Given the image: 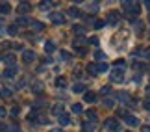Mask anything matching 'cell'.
Listing matches in <instances>:
<instances>
[{"label": "cell", "instance_id": "6da1fadb", "mask_svg": "<svg viewBox=\"0 0 150 132\" xmlns=\"http://www.w3.org/2000/svg\"><path fill=\"white\" fill-rule=\"evenodd\" d=\"M122 9L126 11V15L130 17V19H134L141 13V6L137 2H122Z\"/></svg>", "mask_w": 150, "mask_h": 132}, {"label": "cell", "instance_id": "7a4b0ae2", "mask_svg": "<svg viewBox=\"0 0 150 132\" xmlns=\"http://www.w3.org/2000/svg\"><path fill=\"white\" fill-rule=\"evenodd\" d=\"M109 78H111V82H122L124 80V69H117L115 67L113 71H111V74H109Z\"/></svg>", "mask_w": 150, "mask_h": 132}, {"label": "cell", "instance_id": "3957f363", "mask_svg": "<svg viewBox=\"0 0 150 132\" xmlns=\"http://www.w3.org/2000/svg\"><path fill=\"white\" fill-rule=\"evenodd\" d=\"M106 128L111 130V132H119L120 130V123L117 121V119H108V121H106Z\"/></svg>", "mask_w": 150, "mask_h": 132}, {"label": "cell", "instance_id": "277c9868", "mask_svg": "<svg viewBox=\"0 0 150 132\" xmlns=\"http://www.w3.org/2000/svg\"><path fill=\"white\" fill-rule=\"evenodd\" d=\"M33 60H35V52H33V50H24V52H22V61H24V64H32Z\"/></svg>", "mask_w": 150, "mask_h": 132}, {"label": "cell", "instance_id": "5b68a950", "mask_svg": "<svg viewBox=\"0 0 150 132\" xmlns=\"http://www.w3.org/2000/svg\"><path fill=\"white\" fill-rule=\"evenodd\" d=\"M50 17H52V22H54V24H65V15L63 13H57L56 11V13H52Z\"/></svg>", "mask_w": 150, "mask_h": 132}, {"label": "cell", "instance_id": "8992f818", "mask_svg": "<svg viewBox=\"0 0 150 132\" xmlns=\"http://www.w3.org/2000/svg\"><path fill=\"white\" fill-rule=\"evenodd\" d=\"M30 11H32V4H28V2L19 4V15H26V13H30Z\"/></svg>", "mask_w": 150, "mask_h": 132}, {"label": "cell", "instance_id": "52a82bcc", "mask_svg": "<svg viewBox=\"0 0 150 132\" xmlns=\"http://www.w3.org/2000/svg\"><path fill=\"white\" fill-rule=\"evenodd\" d=\"M120 19V13L119 11H109V15H108V22H111V24H117Z\"/></svg>", "mask_w": 150, "mask_h": 132}, {"label": "cell", "instance_id": "ba28073f", "mask_svg": "<svg viewBox=\"0 0 150 132\" xmlns=\"http://www.w3.org/2000/svg\"><path fill=\"white\" fill-rule=\"evenodd\" d=\"M57 121H59V125H63V127H67V125H71V116L69 113H61L59 117H57Z\"/></svg>", "mask_w": 150, "mask_h": 132}, {"label": "cell", "instance_id": "9c48e42d", "mask_svg": "<svg viewBox=\"0 0 150 132\" xmlns=\"http://www.w3.org/2000/svg\"><path fill=\"white\" fill-rule=\"evenodd\" d=\"M124 121H126V125H130V127H137V125H139V119L135 116H130V113L124 117Z\"/></svg>", "mask_w": 150, "mask_h": 132}, {"label": "cell", "instance_id": "30bf717a", "mask_svg": "<svg viewBox=\"0 0 150 132\" xmlns=\"http://www.w3.org/2000/svg\"><path fill=\"white\" fill-rule=\"evenodd\" d=\"M4 61H6V65H8V67H15L17 58H15V54H6L4 56Z\"/></svg>", "mask_w": 150, "mask_h": 132}, {"label": "cell", "instance_id": "8fae6325", "mask_svg": "<svg viewBox=\"0 0 150 132\" xmlns=\"http://www.w3.org/2000/svg\"><path fill=\"white\" fill-rule=\"evenodd\" d=\"M15 74H17V67H8V69L4 71L2 76H4V78H15Z\"/></svg>", "mask_w": 150, "mask_h": 132}, {"label": "cell", "instance_id": "7c38bea8", "mask_svg": "<svg viewBox=\"0 0 150 132\" xmlns=\"http://www.w3.org/2000/svg\"><path fill=\"white\" fill-rule=\"evenodd\" d=\"M43 88H45V86H43V82H39V80H37V82H33V86H32L33 93H37V95L43 93Z\"/></svg>", "mask_w": 150, "mask_h": 132}, {"label": "cell", "instance_id": "4fadbf2b", "mask_svg": "<svg viewBox=\"0 0 150 132\" xmlns=\"http://www.w3.org/2000/svg\"><path fill=\"white\" fill-rule=\"evenodd\" d=\"M87 73H89V76H96V74H98V67H96V64H89L87 65Z\"/></svg>", "mask_w": 150, "mask_h": 132}, {"label": "cell", "instance_id": "5bb4252c", "mask_svg": "<svg viewBox=\"0 0 150 132\" xmlns=\"http://www.w3.org/2000/svg\"><path fill=\"white\" fill-rule=\"evenodd\" d=\"M82 130H83V132H95V123L85 121V123L82 125Z\"/></svg>", "mask_w": 150, "mask_h": 132}, {"label": "cell", "instance_id": "9a60e30c", "mask_svg": "<svg viewBox=\"0 0 150 132\" xmlns=\"http://www.w3.org/2000/svg\"><path fill=\"white\" fill-rule=\"evenodd\" d=\"M83 101H85V102H95V101H96V93H93V91H87V93L83 95Z\"/></svg>", "mask_w": 150, "mask_h": 132}, {"label": "cell", "instance_id": "2e32d148", "mask_svg": "<svg viewBox=\"0 0 150 132\" xmlns=\"http://www.w3.org/2000/svg\"><path fill=\"white\" fill-rule=\"evenodd\" d=\"M117 99L120 102H130V95L126 93V91H120V93H117Z\"/></svg>", "mask_w": 150, "mask_h": 132}, {"label": "cell", "instance_id": "e0dca14e", "mask_svg": "<svg viewBox=\"0 0 150 132\" xmlns=\"http://www.w3.org/2000/svg\"><path fill=\"white\" fill-rule=\"evenodd\" d=\"M67 13L71 15V17H80V15H82V11H80V9L76 8V6H72V8H69Z\"/></svg>", "mask_w": 150, "mask_h": 132}, {"label": "cell", "instance_id": "ac0fdd59", "mask_svg": "<svg viewBox=\"0 0 150 132\" xmlns=\"http://www.w3.org/2000/svg\"><path fill=\"white\" fill-rule=\"evenodd\" d=\"M54 50H56V47H54V43H52V41H47V43H45V52H47V54H52Z\"/></svg>", "mask_w": 150, "mask_h": 132}, {"label": "cell", "instance_id": "d6986e66", "mask_svg": "<svg viewBox=\"0 0 150 132\" xmlns=\"http://www.w3.org/2000/svg\"><path fill=\"white\" fill-rule=\"evenodd\" d=\"M9 11H11V6H9L8 2H6V4H0V13H4V15H8V13H9Z\"/></svg>", "mask_w": 150, "mask_h": 132}, {"label": "cell", "instance_id": "ffe728a7", "mask_svg": "<svg viewBox=\"0 0 150 132\" xmlns=\"http://www.w3.org/2000/svg\"><path fill=\"white\" fill-rule=\"evenodd\" d=\"M8 34H9V36H17V34H19V28H17V24H9V26H8Z\"/></svg>", "mask_w": 150, "mask_h": 132}, {"label": "cell", "instance_id": "44dd1931", "mask_svg": "<svg viewBox=\"0 0 150 132\" xmlns=\"http://www.w3.org/2000/svg\"><path fill=\"white\" fill-rule=\"evenodd\" d=\"M17 24H22V26H26V24H30V19H28V17H24V15H21L19 19H17Z\"/></svg>", "mask_w": 150, "mask_h": 132}, {"label": "cell", "instance_id": "7402d4cb", "mask_svg": "<svg viewBox=\"0 0 150 132\" xmlns=\"http://www.w3.org/2000/svg\"><path fill=\"white\" fill-rule=\"evenodd\" d=\"M72 91H74V93H83V91H85V86L83 84H74Z\"/></svg>", "mask_w": 150, "mask_h": 132}, {"label": "cell", "instance_id": "603a6c76", "mask_svg": "<svg viewBox=\"0 0 150 132\" xmlns=\"http://www.w3.org/2000/svg\"><path fill=\"white\" fill-rule=\"evenodd\" d=\"M96 67H98V73H106L108 71V64H106V61H98Z\"/></svg>", "mask_w": 150, "mask_h": 132}, {"label": "cell", "instance_id": "cb8c5ba5", "mask_svg": "<svg viewBox=\"0 0 150 132\" xmlns=\"http://www.w3.org/2000/svg\"><path fill=\"white\" fill-rule=\"evenodd\" d=\"M87 117L91 119V123H95L96 119H98V116H96V112H95V110H87Z\"/></svg>", "mask_w": 150, "mask_h": 132}, {"label": "cell", "instance_id": "d4e9b609", "mask_svg": "<svg viewBox=\"0 0 150 132\" xmlns=\"http://www.w3.org/2000/svg\"><path fill=\"white\" fill-rule=\"evenodd\" d=\"M32 26H33V30H45V24H43V22H39V21L32 22Z\"/></svg>", "mask_w": 150, "mask_h": 132}, {"label": "cell", "instance_id": "484cf974", "mask_svg": "<svg viewBox=\"0 0 150 132\" xmlns=\"http://www.w3.org/2000/svg\"><path fill=\"white\" fill-rule=\"evenodd\" d=\"M56 86H57V88H65V86H67V80L59 76V78H57V80H56Z\"/></svg>", "mask_w": 150, "mask_h": 132}, {"label": "cell", "instance_id": "4316f807", "mask_svg": "<svg viewBox=\"0 0 150 132\" xmlns=\"http://www.w3.org/2000/svg\"><path fill=\"white\" fill-rule=\"evenodd\" d=\"M6 132H21V127H17V125H9V127H6Z\"/></svg>", "mask_w": 150, "mask_h": 132}, {"label": "cell", "instance_id": "83f0119b", "mask_svg": "<svg viewBox=\"0 0 150 132\" xmlns=\"http://www.w3.org/2000/svg\"><path fill=\"white\" fill-rule=\"evenodd\" d=\"M52 113H54V116H57V117H59L61 113H63V108H61V106H54V108H52Z\"/></svg>", "mask_w": 150, "mask_h": 132}, {"label": "cell", "instance_id": "f1b7e54d", "mask_svg": "<svg viewBox=\"0 0 150 132\" xmlns=\"http://www.w3.org/2000/svg\"><path fill=\"white\" fill-rule=\"evenodd\" d=\"M95 60H98V61L100 60H106V54H104L102 50H96V52H95Z\"/></svg>", "mask_w": 150, "mask_h": 132}, {"label": "cell", "instance_id": "f546056e", "mask_svg": "<svg viewBox=\"0 0 150 132\" xmlns=\"http://www.w3.org/2000/svg\"><path fill=\"white\" fill-rule=\"evenodd\" d=\"M61 58H63V60H67V61H71V60H72V56H71V52H67V50H61Z\"/></svg>", "mask_w": 150, "mask_h": 132}, {"label": "cell", "instance_id": "4dcf8cb0", "mask_svg": "<svg viewBox=\"0 0 150 132\" xmlns=\"http://www.w3.org/2000/svg\"><path fill=\"white\" fill-rule=\"evenodd\" d=\"M72 30H74V32H76V34H78V36H82V34L85 32V28H83V26H80V24H76V26H74V28H72Z\"/></svg>", "mask_w": 150, "mask_h": 132}, {"label": "cell", "instance_id": "1f68e13d", "mask_svg": "<svg viewBox=\"0 0 150 132\" xmlns=\"http://www.w3.org/2000/svg\"><path fill=\"white\" fill-rule=\"evenodd\" d=\"M0 97H6V99H8V97H11V89H8V88L2 89V91H0Z\"/></svg>", "mask_w": 150, "mask_h": 132}, {"label": "cell", "instance_id": "d6a6232c", "mask_svg": "<svg viewBox=\"0 0 150 132\" xmlns=\"http://www.w3.org/2000/svg\"><path fill=\"white\" fill-rule=\"evenodd\" d=\"M82 110H83L82 104H72V112L74 113H82Z\"/></svg>", "mask_w": 150, "mask_h": 132}, {"label": "cell", "instance_id": "836d02e7", "mask_svg": "<svg viewBox=\"0 0 150 132\" xmlns=\"http://www.w3.org/2000/svg\"><path fill=\"white\" fill-rule=\"evenodd\" d=\"M100 93L102 95H109V93H111V88H109V86H104V88L100 89Z\"/></svg>", "mask_w": 150, "mask_h": 132}, {"label": "cell", "instance_id": "e575fe53", "mask_svg": "<svg viewBox=\"0 0 150 132\" xmlns=\"http://www.w3.org/2000/svg\"><path fill=\"white\" fill-rule=\"evenodd\" d=\"M104 106L111 108V106H113V99H104Z\"/></svg>", "mask_w": 150, "mask_h": 132}, {"label": "cell", "instance_id": "d590c367", "mask_svg": "<svg viewBox=\"0 0 150 132\" xmlns=\"http://www.w3.org/2000/svg\"><path fill=\"white\" fill-rule=\"evenodd\" d=\"M141 54L145 56V58H148V60H150V47H148V49H145V50H141Z\"/></svg>", "mask_w": 150, "mask_h": 132}, {"label": "cell", "instance_id": "8d00e7d4", "mask_svg": "<svg viewBox=\"0 0 150 132\" xmlns=\"http://www.w3.org/2000/svg\"><path fill=\"white\" fill-rule=\"evenodd\" d=\"M117 116H119V117H126L128 113H126V110H117Z\"/></svg>", "mask_w": 150, "mask_h": 132}, {"label": "cell", "instance_id": "74e56055", "mask_svg": "<svg viewBox=\"0 0 150 132\" xmlns=\"http://www.w3.org/2000/svg\"><path fill=\"white\" fill-rule=\"evenodd\" d=\"M11 116H13V117H17V116H19V106H15L13 110H11Z\"/></svg>", "mask_w": 150, "mask_h": 132}, {"label": "cell", "instance_id": "f35d334b", "mask_svg": "<svg viewBox=\"0 0 150 132\" xmlns=\"http://www.w3.org/2000/svg\"><path fill=\"white\" fill-rule=\"evenodd\" d=\"M104 26V21H95V28H102Z\"/></svg>", "mask_w": 150, "mask_h": 132}, {"label": "cell", "instance_id": "ab89813d", "mask_svg": "<svg viewBox=\"0 0 150 132\" xmlns=\"http://www.w3.org/2000/svg\"><path fill=\"white\" fill-rule=\"evenodd\" d=\"M89 9L91 11H96V9H98V4H89Z\"/></svg>", "mask_w": 150, "mask_h": 132}, {"label": "cell", "instance_id": "60d3db41", "mask_svg": "<svg viewBox=\"0 0 150 132\" xmlns=\"http://www.w3.org/2000/svg\"><path fill=\"white\" fill-rule=\"evenodd\" d=\"M89 43H91V45H98V39H96V37H91Z\"/></svg>", "mask_w": 150, "mask_h": 132}, {"label": "cell", "instance_id": "b9f144b4", "mask_svg": "<svg viewBox=\"0 0 150 132\" xmlns=\"http://www.w3.org/2000/svg\"><path fill=\"white\" fill-rule=\"evenodd\" d=\"M4 116H6V108L0 106V117H4Z\"/></svg>", "mask_w": 150, "mask_h": 132}, {"label": "cell", "instance_id": "7bdbcfd3", "mask_svg": "<svg viewBox=\"0 0 150 132\" xmlns=\"http://www.w3.org/2000/svg\"><path fill=\"white\" fill-rule=\"evenodd\" d=\"M134 69H135V71H139V69H143V64H134Z\"/></svg>", "mask_w": 150, "mask_h": 132}, {"label": "cell", "instance_id": "ee69618b", "mask_svg": "<svg viewBox=\"0 0 150 132\" xmlns=\"http://www.w3.org/2000/svg\"><path fill=\"white\" fill-rule=\"evenodd\" d=\"M145 108H146V110L150 112V101H145Z\"/></svg>", "mask_w": 150, "mask_h": 132}, {"label": "cell", "instance_id": "f6af8a7d", "mask_svg": "<svg viewBox=\"0 0 150 132\" xmlns=\"http://www.w3.org/2000/svg\"><path fill=\"white\" fill-rule=\"evenodd\" d=\"M0 132H6V127H4L2 123H0Z\"/></svg>", "mask_w": 150, "mask_h": 132}, {"label": "cell", "instance_id": "bcb514c9", "mask_svg": "<svg viewBox=\"0 0 150 132\" xmlns=\"http://www.w3.org/2000/svg\"><path fill=\"white\" fill-rule=\"evenodd\" d=\"M143 132H150V127H143Z\"/></svg>", "mask_w": 150, "mask_h": 132}, {"label": "cell", "instance_id": "7dc6e473", "mask_svg": "<svg viewBox=\"0 0 150 132\" xmlns=\"http://www.w3.org/2000/svg\"><path fill=\"white\" fill-rule=\"evenodd\" d=\"M145 6H146V8L150 9V0H146V2H145Z\"/></svg>", "mask_w": 150, "mask_h": 132}, {"label": "cell", "instance_id": "c3c4849f", "mask_svg": "<svg viewBox=\"0 0 150 132\" xmlns=\"http://www.w3.org/2000/svg\"><path fill=\"white\" fill-rule=\"evenodd\" d=\"M50 132H61V128H52Z\"/></svg>", "mask_w": 150, "mask_h": 132}, {"label": "cell", "instance_id": "681fc988", "mask_svg": "<svg viewBox=\"0 0 150 132\" xmlns=\"http://www.w3.org/2000/svg\"><path fill=\"white\" fill-rule=\"evenodd\" d=\"M146 95L150 97V86H148V88H146Z\"/></svg>", "mask_w": 150, "mask_h": 132}, {"label": "cell", "instance_id": "f907efd6", "mask_svg": "<svg viewBox=\"0 0 150 132\" xmlns=\"http://www.w3.org/2000/svg\"><path fill=\"white\" fill-rule=\"evenodd\" d=\"M2 32H4V30H2V28H0V36H2Z\"/></svg>", "mask_w": 150, "mask_h": 132}, {"label": "cell", "instance_id": "816d5d0a", "mask_svg": "<svg viewBox=\"0 0 150 132\" xmlns=\"http://www.w3.org/2000/svg\"><path fill=\"white\" fill-rule=\"evenodd\" d=\"M0 24H2V17H0Z\"/></svg>", "mask_w": 150, "mask_h": 132}, {"label": "cell", "instance_id": "f5cc1de1", "mask_svg": "<svg viewBox=\"0 0 150 132\" xmlns=\"http://www.w3.org/2000/svg\"><path fill=\"white\" fill-rule=\"evenodd\" d=\"M0 60H4V58H2V54H0Z\"/></svg>", "mask_w": 150, "mask_h": 132}, {"label": "cell", "instance_id": "db71d44e", "mask_svg": "<svg viewBox=\"0 0 150 132\" xmlns=\"http://www.w3.org/2000/svg\"><path fill=\"white\" fill-rule=\"evenodd\" d=\"M148 21H150V17H148Z\"/></svg>", "mask_w": 150, "mask_h": 132}, {"label": "cell", "instance_id": "11a10c76", "mask_svg": "<svg viewBox=\"0 0 150 132\" xmlns=\"http://www.w3.org/2000/svg\"><path fill=\"white\" fill-rule=\"evenodd\" d=\"M148 69H150V65H148Z\"/></svg>", "mask_w": 150, "mask_h": 132}]
</instances>
